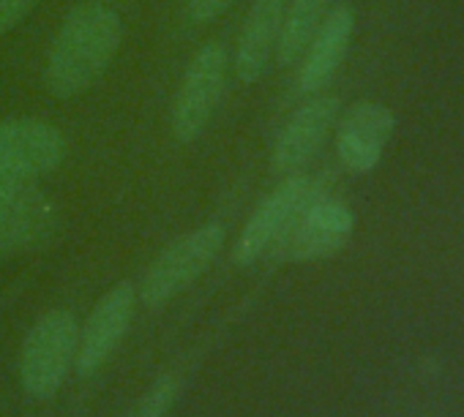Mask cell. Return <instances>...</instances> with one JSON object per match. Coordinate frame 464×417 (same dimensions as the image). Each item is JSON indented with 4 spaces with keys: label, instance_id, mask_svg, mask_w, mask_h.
<instances>
[{
    "label": "cell",
    "instance_id": "15",
    "mask_svg": "<svg viewBox=\"0 0 464 417\" xmlns=\"http://www.w3.org/2000/svg\"><path fill=\"white\" fill-rule=\"evenodd\" d=\"M175 395V382L172 379H161L156 387H150V393L140 401V406L134 409L131 417H164L169 403Z\"/></svg>",
    "mask_w": 464,
    "mask_h": 417
},
{
    "label": "cell",
    "instance_id": "18",
    "mask_svg": "<svg viewBox=\"0 0 464 417\" xmlns=\"http://www.w3.org/2000/svg\"><path fill=\"white\" fill-rule=\"evenodd\" d=\"M93 4H112V0H93Z\"/></svg>",
    "mask_w": 464,
    "mask_h": 417
},
{
    "label": "cell",
    "instance_id": "10",
    "mask_svg": "<svg viewBox=\"0 0 464 417\" xmlns=\"http://www.w3.org/2000/svg\"><path fill=\"white\" fill-rule=\"evenodd\" d=\"M134 314V287L129 281L115 284L104 298L96 303L93 314L88 317L85 330L80 333V346H77V371L80 376L96 374L107 357L115 352L121 344L123 333L129 330Z\"/></svg>",
    "mask_w": 464,
    "mask_h": 417
},
{
    "label": "cell",
    "instance_id": "16",
    "mask_svg": "<svg viewBox=\"0 0 464 417\" xmlns=\"http://www.w3.org/2000/svg\"><path fill=\"white\" fill-rule=\"evenodd\" d=\"M39 0H0V36L9 33L17 23H23Z\"/></svg>",
    "mask_w": 464,
    "mask_h": 417
},
{
    "label": "cell",
    "instance_id": "7",
    "mask_svg": "<svg viewBox=\"0 0 464 417\" xmlns=\"http://www.w3.org/2000/svg\"><path fill=\"white\" fill-rule=\"evenodd\" d=\"M66 156L63 134L42 120L12 118L0 120V175L12 180H36Z\"/></svg>",
    "mask_w": 464,
    "mask_h": 417
},
{
    "label": "cell",
    "instance_id": "8",
    "mask_svg": "<svg viewBox=\"0 0 464 417\" xmlns=\"http://www.w3.org/2000/svg\"><path fill=\"white\" fill-rule=\"evenodd\" d=\"M393 128H396V118L385 104L377 101L353 104L339 118V128H336L339 161L355 175L372 172L380 164L388 139L393 137Z\"/></svg>",
    "mask_w": 464,
    "mask_h": 417
},
{
    "label": "cell",
    "instance_id": "6",
    "mask_svg": "<svg viewBox=\"0 0 464 417\" xmlns=\"http://www.w3.org/2000/svg\"><path fill=\"white\" fill-rule=\"evenodd\" d=\"M353 230H355V216L350 207L323 194L295 219V224L276 243L274 254L287 262L325 260L347 246Z\"/></svg>",
    "mask_w": 464,
    "mask_h": 417
},
{
    "label": "cell",
    "instance_id": "5",
    "mask_svg": "<svg viewBox=\"0 0 464 417\" xmlns=\"http://www.w3.org/2000/svg\"><path fill=\"white\" fill-rule=\"evenodd\" d=\"M224 243V232L216 224H205L180 241L169 243L156 262L148 268L142 281V300L148 306H164L178 292H183L194 279L205 273V268L216 260Z\"/></svg>",
    "mask_w": 464,
    "mask_h": 417
},
{
    "label": "cell",
    "instance_id": "13",
    "mask_svg": "<svg viewBox=\"0 0 464 417\" xmlns=\"http://www.w3.org/2000/svg\"><path fill=\"white\" fill-rule=\"evenodd\" d=\"M285 6L287 0H255L246 14L236 52V74L249 85L266 77L271 58L276 55Z\"/></svg>",
    "mask_w": 464,
    "mask_h": 417
},
{
    "label": "cell",
    "instance_id": "11",
    "mask_svg": "<svg viewBox=\"0 0 464 417\" xmlns=\"http://www.w3.org/2000/svg\"><path fill=\"white\" fill-rule=\"evenodd\" d=\"M55 207L36 188L25 183L0 211V257L39 246L55 230Z\"/></svg>",
    "mask_w": 464,
    "mask_h": 417
},
{
    "label": "cell",
    "instance_id": "3",
    "mask_svg": "<svg viewBox=\"0 0 464 417\" xmlns=\"http://www.w3.org/2000/svg\"><path fill=\"white\" fill-rule=\"evenodd\" d=\"M77 346L80 327L69 311H53L42 317L23 344V387L36 398H50L66 379V371L77 357Z\"/></svg>",
    "mask_w": 464,
    "mask_h": 417
},
{
    "label": "cell",
    "instance_id": "17",
    "mask_svg": "<svg viewBox=\"0 0 464 417\" xmlns=\"http://www.w3.org/2000/svg\"><path fill=\"white\" fill-rule=\"evenodd\" d=\"M236 0H186L188 6V17L197 23V25H205V23H213L216 17H221Z\"/></svg>",
    "mask_w": 464,
    "mask_h": 417
},
{
    "label": "cell",
    "instance_id": "2",
    "mask_svg": "<svg viewBox=\"0 0 464 417\" xmlns=\"http://www.w3.org/2000/svg\"><path fill=\"white\" fill-rule=\"evenodd\" d=\"M323 194H328L323 180L312 175H287V180L276 185L252 213L236 243V251H232V260L238 265H255L257 260H263L268 251L276 249L295 219Z\"/></svg>",
    "mask_w": 464,
    "mask_h": 417
},
{
    "label": "cell",
    "instance_id": "14",
    "mask_svg": "<svg viewBox=\"0 0 464 417\" xmlns=\"http://www.w3.org/2000/svg\"><path fill=\"white\" fill-rule=\"evenodd\" d=\"M331 0H290L285 6V20H282V36L276 47V58L282 66L295 63L304 58L309 42L320 31L325 12Z\"/></svg>",
    "mask_w": 464,
    "mask_h": 417
},
{
    "label": "cell",
    "instance_id": "9",
    "mask_svg": "<svg viewBox=\"0 0 464 417\" xmlns=\"http://www.w3.org/2000/svg\"><path fill=\"white\" fill-rule=\"evenodd\" d=\"M342 104L336 96H314L293 112L282 128L274 147V169L282 175H295L306 166L314 153L325 145L331 128L336 126Z\"/></svg>",
    "mask_w": 464,
    "mask_h": 417
},
{
    "label": "cell",
    "instance_id": "4",
    "mask_svg": "<svg viewBox=\"0 0 464 417\" xmlns=\"http://www.w3.org/2000/svg\"><path fill=\"white\" fill-rule=\"evenodd\" d=\"M227 50L208 42L186 66L172 101V137L178 142H194L208 128L227 85Z\"/></svg>",
    "mask_w": 464,
    "mask_h": 417
},
{
    "label": "cell",
    "instance_id": "12",
    "mask_svg": "<svg viewBox=\"0 0 464 417\" xmlns=\"http://www.w3.org/2000/svg\"><path fill=\"white\" fill-rule=\"evenodd\" d=\"M353 31H355V17L347 6H339L331 14H325L320 31L314 33V39L304 52V66L298 74L301 93L314 96L334 80L350 50Z\"/></svg>",
    "mask_w": 464,
    "mask_h": 417
},
{
    "label": "cell",
    "instance_id": "1",
    "mask_svg": "<svg viewBox=\"0 0 464 417\" xmlns=\"http://www.w3.org/2000/svg\"><path fill=\"white\" fill-rule=\"evenodd\" d=\"M123 39L121 17L107 4L77 6L61 25L44 69L53 96L72 99L88 90L112 63Z\"/></svg>",
    "mask_w": 464,
    "mask_h": 417
}]
</instances>
